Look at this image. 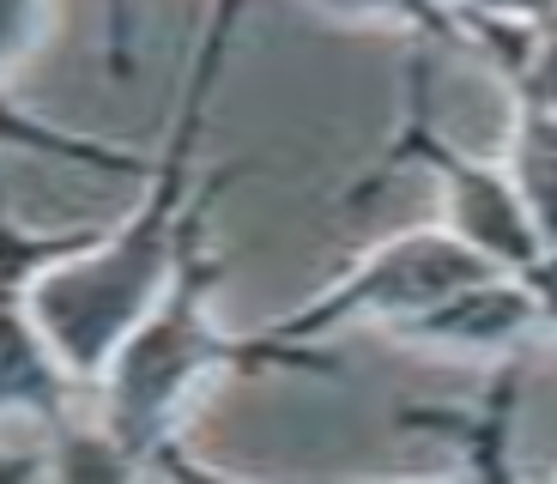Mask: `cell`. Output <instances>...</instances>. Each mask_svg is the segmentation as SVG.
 <instances>
[{
  "label": "cell",
  "instance_id": "1",
  "mask_svg": "<svg viewBox=\"0 0 557 484\" xmlns=\"http://www.w3.org/2000/svg\"><path fill=\"white\" fill-rule=\"evenodd\" d=\"M200 103H207V79L195 85V110H188V127H195ZM188 127L176 139V158H170V176L158 188V200L115 236L103 255H85V261L61 266V273L37 278V321L42 333L55 339V351L73 363V370H98L110 363V351L122 346V333L139 321L146 297L158 290L170 255H176V207H182V158H188Z\"/></svg>",
  "mask_w": 557,
  "mask_h": 484
},
{
  "label": "cell",
  "instance_id": "2",
  "mask_svg": "<svg viewBox=\"0 0 557 484\" xmlns=\"http://www.w3.org/2000/svg\"><path fill=\"white\" fill-rule=\"evenodd\" d=\"M485 273H503L497 261L473 249V243H460L455 231H406L394 243H382L376 255H363L334 290H321L309 309H297L292 321H278L273 339H315V333H334L346 321H400L424 315L436 309L443 297H455L460 285H473Z\"/></svg>",
  "mask_w": 557,
  "mask_h": 484
},
{
  "label": "cell",
  "instance_id": "3",
  "mask_svg": "<svg viewBox=\"0 0 557 484\" xmlns=\"http://www.w3.org/2000/svg\"><path fill=\"white\" fill-rule=\"evenodd\" d=\"M406 152H418L436 176H443L448 231H455L460 243H473V249L485 255V261H497L503 273H521V278L540 273L545 266L540 224H533V212H528V200H521L509 170L479 164V158H455L424 122L412 127V146H406Z\"/></svg>",
  "mask_w": 557,
  "mask_h": 484
},
{
  "label": "cell",
  "instance_id": "4",
  "mask_svg": "<svg viewBox=\"0 0 557 484\" xmlns=\"http://www.w3.org/2000/svg\"><path fill=\"white\" fill-rule=\"evenodd\" d=\"M545 309V290L521 273H485L473 285H460L455 297H443L436 309L400 321L406 339L418 346H443V351H509L516 339H528Z\"/></svg>",
  "mask_w": 557,
  "mask_h": 484
},
{
  "label": "cell",
  "instance_id": "5",
  "mask_svg": "<svg viewBox=\"0 0 557 484\" xmlns=\"http://www.w3.org/2000/svg\"><path fill=\"white\" fill-rule=\"evenodd\" d=\"M509 176L540 224L545 255H557V115L540 103H516V146H509Z\"/></svg>",
  "mask_w": 557,
  "mask_h": 484
},
{
  "label": "cell",
  "instance_id": "6",
  "mask_svg": "<svg viewBox=\"0 0 557 484\" xmlns=\"http://www.w3.org/2000/svg\"><path fill=\"white\" fill-rule=\"evenodd\" d=\"M0 406H55V375L25 321L0 303Z\"/></svg>",
  "mask_w": 557,
  "mask_h": 484
},
{
  "label": "cell",
  "instance_id": "7",
  "mask_svg": "<svg viewBox=\"0 0 557 484\" xmlns=\"http://www.w3.org/2000/svg\"><path fill=\"white\" fill-rule=\"evenodd\" d=\"M321 7L351 25H400L436 42L460 37V13H448V0H321Z\"/></svg>",
  "mask_w": 557,
  "mask_h": 484
},
{
  "label": "cell",
  "instance_id": "8",
  "mask_svg": "<svg viewBox=\"0 0 557 484\" xmlns=\"http://www.w3.org/2000/svg\"><path fill=\"white\" fill-rule=\"evenodd\" d=\"M521 103H540V110L557 115V25H540V37L528 42V55L516 67Z\"/></svg>",
  "mask_w": 557,
  "mask_h": 484
},
{
  "label": "cell",
  "instance_id": "9",
  "mask_svg": "<svg viewBox=\"0 0 557 484\" xmlns=\"http://www.w3.org/2000/svg\"><path fill=\"white\" fill-rule=\"evenodd\" d=\"M448 7H467L473 25H557V0H448Z\"/></svg>",
  "mask_w": 557,
  "mask_h": 484
},
{
  "label": "cell",
  "instance_id": "10",
  "mask_svg": "<svg viewBox=\"0 0 557 484\" xmlns=\"http://www.w3.org/2000/svg\"><path fill=\"white\" fill-rule=\"evenodd\" d=\"M30 30V0H0V61L13 55Z\"/></svg>",
  "mask_w": 557,
  "mask_h": 484
},
{
  "label": "cell",
  "instance_id": "11",
  "mask_svg": "<svg viewBox=\"0 0 557 484\" xmlns=\"http://www.w3.org/2000/svg\"><path fill=\"white\" fill-rule=\"evenodd\" d=\"M533 285H557V255H545V266L533 273Z\"/></svg>",
  "mask_w": 557,
  "mask_h": 484
}]
</instances>
